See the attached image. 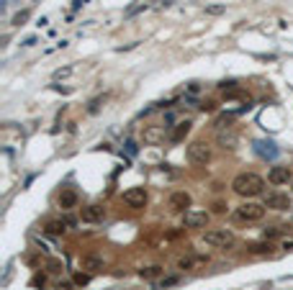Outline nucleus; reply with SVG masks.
<instances>
[{"label":"nucleus","mask_w":293,"mask_h":290,"mask_svg":"<svg viewBox=\"0 0 293 290\" xmlns=\"http://www.w3.org/2000/svg\"><path fill=\"white\" fill-rule=\"evenodd\" d=\"M77 193L72 190V188H64L62 193H59V208H64V211H70V208H75L77 206Z\"/></svg>","instance_id":"nucleus-15"},{"label":"nucleus","mask_w":293,"mask_h":290,"mask_svg":"<svg viewBox=\"0 0 293 290\" xmlns=\"http://www.w3.org/2000/svg\"><path fill=\"white\" fill-rule=\"evenodd\" d=\"M139 275H142L144 280H154V277H160V275H162V267H160V264H149V267H142V270H139Z\"/></svg>","instance_id":"nucleus-18"},{"label":"nucleus","mask_w":293,"mask_h":290,"mask_svg":"<svg viewBox=\"0 0 293 290\" xmlns=\"http://www.w3.org/2000/svg\"><path fill=\"white\" fill-rule=\"evenodd\" d=\"M170 208L172 211H177V213H183V211H188L190 208V203H193V198H190V193H185V190H175L172 195H170Z\"/></svg>","instance_id":"nucleus-7"},{"label":"nucleus","mask_w":293,"mask_h":290,"mask_svg":"<svg viewBox=\"0 0 293 290\" xmlns=\"http://www.w3.org/2000/svg\"><path fill=\"white\" fill-rule=\"evenodd\" d=\"M75 280H77L80 285H85V282L90 280V275H82V272H77V275H75Z\"/></svg>","instance_id":"nucleus-23"},{"label":"nucleus","mask_w":293,"mask_h":290,"mask_svg":"<svg viewBox=\"0 0 293 290\" xmlns=\"http://www.w3.org/2000/svg\"><path fill=\"white\" fill-rule=\"evenodd\" d=\"M201 110H214V103H211V100H206L204 105H201Z\"/></svg>","instance_id":"nucleus-27"},{"label":"nucleus","mask_w":293,"mask_h":290,"mask_svg":"<svg viewBox=\"0 0 293 290\" xmlns=\"http://www.w3.org/2000/svg\"><path fill=\"white\" fill-rule=\"evenodd\" d=\"M262 188H265V180L257 172H239L232 180V190L242 198H255L262 193Z\"/></svg>","instance_id":"nucleus-1"},{"label":"nucleus","mask_w":293,"mask_h":290,"mask_svg":"<svg viewBox=\"0 0 293 290\" xmlns=\"http://www.w3.org/2000/svg\"><path fill=\"white\" fill-rule=\"evenodd\" d=\"M80 218L85 221V224H98V221H103L106 218V208L103 206H85L82 211H80Z\"/></svg>","instance_id":"nucleus-8"},{"label":"nucleus","mask_w":293,"mask_h":290,"mask_svg":"<svg viewBox=\"0 0 293 290\" xmlns=\"http://www.w3.org/2000/svg\"><path fill=\"white\" fill-rule=\"evenodd\" d=\"M26 18H29V11H24V13H18V16L13 18V24H16V26H21V24H24V21H26Z\"/></svg>","instance_id":"nucleus-21"},{"label":"nucleus","mask_w":293,"mask_h":290,"mask_svg":"<svg viewBox=\"0 0 293 290\" xmlns=\"http://www.w3.org/2000/svg\"><path fill=\"white\" fill-rule=\"evenodd\" d=\"M185 157L190 165H209L211 162V147L206 141H193L185 149Z\"/></svg>","instance_id":"nucleus-4"},{"label":"nucleus","mask_w":293,"mask_h":290,"mask_svg":"<svg viewBox=\"0 0 293 290\" xmlns=\"http://www.w3.org/2000/svg\"><path fill=\"white\" fill-rule=\"evenodd\" d=\"M257 152L262 154V157H270V160H273L275 154H278V149H275L273 141H260V144H257Z\"/></svg>","instance_id":"nucleus-19"},{"label":"nucleus","mask_w":293,"mask_h":290,"mask_svg":"<svg viewBox=\"0 0 293 290\" xmlns=\"http://www.w3.org/2000/svg\"><path fill=\"white\" fill-rule=\"evenodd\" d=\"M290 180V167H273L267 172V183L270 185H285Z\"/></svg>","instance_id":"nucleus-12"},{"label":"nucleus","mask_w":293,"mask_h":290,"mask_svg":"<svg viewBox=\"0 0 293 290\" xmlns=\"http://www.w3.org/2000/svg\"><path fill=\"white\" fill-rule=\"evenodd\" d=\"M190 126H193V123H190L188 118H185V121H180V123H175V126H172V131L167 133V139H170V141H175V144H177V141H183V139L188 136V133H190Z\"/></svg>","instance_id":"nucleus-13"},{"label":"nucleus","mask_w":293,"mask_h":290,"mask_svg":"<svg viewBox=\"0 0 293 290\" xmlns=\"http://www.w3.org/2000/svg\"><path fill=\"white\" fill-rule=\"evenodd\" d=\"M70 72H72L70 67H64V70H57V72H54V77H67V75H70Z\"/></svg>","instance_id":"nucleus-22"},{"label":"nucleus","mask_w":293,"mask_h":290,"mask_svg":"<svg viewBox=\"0 0 293 290\" xmlns=\"http://www.w3.org/2000/svg\"><path fill=\"white\" fill-rule=\"evenodd\" d=\"M142 139H144V144H160V141H165V126H144Z\"/></svg>","instance_id":"nucleus-10"},{"label":"nucleus","mask_w":293,"mask_h":290,"mask_svg":"<svg viewBox=\"0 0 293 290\" xmlns=\"http://www.w3.org/2000/svg\"><path fill=\"white\" fill-rule=\"evenodd\" d=\"M204 244H209L214 249H227L234 244V234L229 229H209L204 231Z\"/></svg>","instance_id":"nucleus-3"},{"label":"nucleus","mask_w":293,"mask_h":290,"mask_svg":"<svg viewBox=\"0 0 293 290\" xmlns=\"http://www.w3.org/2000/svg\"><path fill=\"white\" fill-rule=\"evenodd\" d=\"M206 262H209L206 254H188V257H183L177 262V270H196V267L206 264Z\"/></svg>","instance_id":"nucleus-14"},{"label":"nucleus","mask_w":293,"mask_h":290,"mask_svg":"<svg viewBox=\"0 0 293 290\" xmlns=\"http://www.w3.org/2000/svg\"><path fill=\"white\" fill-rule=\"evenodd\" d=\"M283 249H288V252H293V241H283Z\"/></svg>","instance_id":"nucleus-28"},{"label":"nucleus","mask_w":293,"mask_h":290,"mask_svg":"<svg viewBox=\"0 0 293 290\" xmlns=\"http://www.w3.org/2000/svg\"><path fill=\"white\" fill-rule=\"evenodd\" d=\"M80 264H82V270L95 272V270H103V257H98V254H82Z\"/></svg>","instance_id":"nucleus-16"},{"label":"nucleus","mask_w":293,"mask_h":290,"mask_svg":"<svg viewBox=\"0 0 293 290\" xmlns=\"http://www.w3.org/2000/svg\"><path fill=\"white\" fill-rule=\"evenodd\" d=\"M214 211L216 213H224V211H227V206H224V203H214Z\"/></svg>","instance_id":"nucleus-26"},{"label":"nucleus","mask_w":293,"mask_h":290,"mask_svg":"<svg viewBox=\"0 0 293 290\" xmlns=\"http://www.w3.org/2000/svg\"><path fill=\"white\" fill-rule=\"evenodd\" d=\"M234 218L239 224H255V221H262L265 218V203H242L237 211H234Z\"/></svg>","instance_id":"nucleus-2"},{"label":"nucleus","mask_w":293,"mask_h":290,"mask_svg":"<svg viewBox=\"0 0 293 290\" xmlns=\"http://www.w3.org/2000/svg\"><path fill=\"white\" fill-rule=\"evenodd\" d=\"M70 226H72V221H70V218H57V221H47L44 231H47L49 236H62Z\"/></svg>","instance_id":"nucleus-11"},{"label":"nucleus","mask_w":293,"mask_h":290,"mask_svg":"<svg viewBox=\"0 0 293 290\" xmlns=\"http://www.w3.org/2000/svg\"><path fill=\"white\" fill-rule=\"evenodd\" d=\"M280 231L278 229H265V239H273V236H278Z\"/></svg>","instance_id":"nucleus-24"},{"label":"nucleus","mask_w":293,"mask_h":290,"mask_svg":"<svg viewBox=\"0 0 293 290\" xmlns=\"http://www.w3.org/2000/svg\"><path fill=\"white\" fill-rule=\"evenodd\" d=\"M270 249H273L270 244H252V247H250L252 254H265V252H270Z\"/></svg>","instance_id":"nucleus-20"},{"label":"nucleus","mask_w":293,"mask_h":290,"mask_svg":"<svg viewBox=\"0 0 293 290\" xmlns=\"http://www.w3.org/2000/svg\"><path fill=\"white\" fill-rule=\"evenodd\" d=\"M175 282H177V277H167V280H162L160 285H162V287H170V285H175Z\"/></svg>","instance_id":"nucleus-25"},{"label":"nucleus","mask_w":293,"mask_h":290,"mask_svg":"<svg viewBox=\"0 0 293 290\" xmlns=\"http://www.w3.org/2000/svg\"><path fill=\"white\" fill-rule=\"evenodd\" d=\"M219 144L224 147V149H234L237 147V131L234 128H219Z\"/></svg>","instance_id":"nucleus-17"},{"label":"nucleus","mask_w":293,"mask_h":290,"mask_svg":"<svg viewBox=\"0 0 293 290\" xmlns=\"http://www.w3.org/2000/svg\"><path fill=\"white\" fill-rule=\"evenodd\" d=\"M147 200H149V195H147L144 188H129V190L124 193V203H126L129 208H134V211L144 208V206H147Z\"/></svg>","instance_id":"nucleus-5"},{"label":"nucleus","mask_w":293,"mask_h":290,"mask_svg":"<svg viewBox=\"0 0 293 290\" xmlns=\"http://www.w3.org/2000/svg\"><path fill=\"white\" fill-rule=\"evenodd\" d=\"M206 224H209L206 211H185V226L188 229H204Z\"/></svg>","instance_id":"nucleus-9"},{"label":"nucleus","mask_w":293,"mask_h":290,"mask_svg":"<svg viewBox=\"0 0 293 290\" xmlns=\"http://www.w3.org/2000/svg\"><path fill=\"white\" fill-rule=\"evenodd\" d=\"M290 198L285 193H278V190H270L265 195V208H273V211H290Z\"/></svg>","instance_id":"nucleus-6"}]
</instances>
